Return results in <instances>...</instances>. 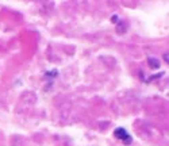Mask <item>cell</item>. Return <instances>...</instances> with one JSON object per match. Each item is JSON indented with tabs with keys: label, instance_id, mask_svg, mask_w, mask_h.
<instances>
[{
	"label": "cell",
	"instance_id": "6da1fadb",
	"mask_svg": "<svg viewBox=\"0 0 169 146\" xmlns=\"http://www.w3.org/2000/svg\"><path fill=\"white\" fill-rule=\"evenodd\" d=\"M114 135L117 137L118 139H121L125 145H130L131 142H133V138H131V135L126 131L125 129H122V127H118L117 130H115V131H114Z\"/></svg>",
	"mask_w": 169,
	"mask_h": 146
},
{
	"label": "cell",
	"instance_id": "7a4b0ae2",
	"mask_svg": "<svg viewBox=\"0 0 169 146\" xmlns=\"http://www.w3.org/2000/svg\"><path fill=\"white\" fill-rule=\"evenodd\" d=\"M147 62L152 65V68H158L160 66V62L156 58H147Z\"/></svg>",
	"mask_w": 169,
	"mask_h": 146
}]
</instances>
